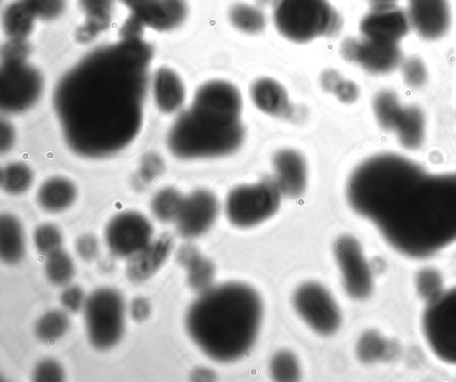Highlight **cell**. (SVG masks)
Wrapping results in <instances>:
<instances>
[{
	"label": "cell",
	"mask_w": 456,
	"mask_h": 382,
	"mask_svg": "<svg viewBox=\"0 0 456 382\" xmlns=\"http://www.w3.org/2000/svg\"><path fill=\"white\" fill-rule=\"evenodd\" d=\"M151 45L123 38L98 47L67 71L53 92L65 141L77 154L104 158L126 147L143 117Z\"/></svg>",
	"instance_id": "obj_1"
},
{
	"label": "cell",
	"mask_w": 456,
	"mask_h": 382,
	"mask_svg": "<svg viewBox=\"0 0 456 382\" xmlns=\"http://www.w3.org/2000/svg\"><path fill=\"white\" fill-rule=\"evenodd\" d=\"M346 199L405 256L428 257L456 242V171L433 172L404 154L379 152L353 170Z\"/></svg>",
	"instance_id": "obj_2"
},
{
	"label": "cell",
	"mask_w": 456,
	"mask_h": 382,
	"mask_svg": "<svg viewBox=\"0 0 456 382\" xmlns=\"http://www.w3.org/2000/svg\"><path fill=\"white\" fill-rule=\"evenodd\" d=\"M263 305L251 287L228 282L200 292L189 307L186 328L210 358L228 362L253 346L261 325Z\"/></svg>",
	"instance_id": "obj_3"
},
{
	"label": "cell",
	"mask_w": 456,
	"mask_h": 382,
	"mask_svg": "<svg viewBox=\"0 0 456 382\" xmlns=\"http://www.w3.org/2000/svg\"><path fill=\"white\" fill-rule=\"evenodd\" d=\"M244 137L240 119L225 117L192 102L171 126L167 145L181 159L214 158L235 152Z\"/></svg>",
	"instance_id": "obj_4"
},
{
	"label": "cell",
	"mask_w": 456,
	"mask_h": 382,
	"mask_svg": "<svg viewBox=\"0 0 456 382\" xmlns=\"http://www.w3.org/2000/svg\"><path fill=\"white\" fill-rule=\"evenodd\" d=\"M273 22L281 35L295 43L334 36L342 25L328 0H276Z\"/></svg>",
	"instance_id": "obj_5"
},
{
	"label": "cell",
	"mask_w": 456,
	"mask_h": 382,
	"mask_svg": "<svg viewBox=\"0 0 456 382\" xmlns=\"http://www.w3.org/2000/svg\"><path fill=\"white\" fill-rule=\"evenodd\" d=\"M85 321L88 338L99 350L114 346L121 338L125 327V302L112 288H99L86 299Z\"/></svg>",
	"instance_id": "obj_6"
},
{
	"label": "cell",
	"mask_w": 456,
	"mask_h": 382,
	"mask_svg": "<svg viewBox=\"0 0 456 382\" xmlns=\"http://www.w3.org/2000/svg\"><path fill=\"white\" fill-rule=\"evenodd\" d=\"M424 337L433 354L456 365V287L433 295L422 314Z\"/></svg>",
	"instance_id": "obj_7"
},
{
	"label": "cell",
	"mask_w": 456,
	"mask_h": 382,
	"mask_svg": "<svg viewBox=\"0 0 456 382\" xmlns=\"http://www.w3.org/2000/svg\"><path fill=\"white\" fill-rule=\"evenodd\" d=\"M281 191L272 179L240 185L227 195L225 213L235 226H255L273 216L281 203Z\"/></svg>",
	"instance_id": "obj_8"
},
{
	"label": "cell",
	"mask_w": 456,
	"mask_h": 382,
	"mask_svg": "<svg viewBox=\"0 0 456 382\" xmlns=\"http://www.w3.org/2000/svg\"><path fill=\"white\" fill-rule=\"evenodd\" d=\"M44 88L41 73L27 61H2L0 102L3 110L17 113L30 109Z\"/></svg>",
	"instance_id": "obj_9"
},
{
	"label": "cell",
	"mask_w": 456,
	"mask_h": 382,
	"mask_svg": "<svg viewBox=\"0 0 456 382\" xmlns=\"http://www.w3.org/2000/svg\"><path fill=\"white\" fill-rule=\"evenodd\" d=\"M294 305L301 318L322 335L333 334L341 322L338 306L330 292L316 282H307L295 292Z\"/></svg>",
	"instance_id": "obj_10"
},
{
	"label": "cell",
	"mask_w": 456,
	"mask_h": 382,
	"mask_svg": "<svg viewBox=\"0 0 456 382\" xmlns=\"http://www.w3.org/2000/svg\"><path fill=\"white\" fill-rule=\"evenodd\" d=\"M152 232V226L143 215L125 211L108 223L105 240L115 256L130 257L151 243Z\"/></svg>",
	"instance_id": "obj_11"
},
{
	"label": "cell",
	"mask_w": 456,
	"mask_h": 382,
	"mask_svg": "<svg viewBox=\"0 0 456 382\" xmlns=\"http://www.w3.org/2000/svg\"><path fill=\"white\" fill-rule=\"evenodd\" d=\"M341 54L349 62L375 75L387 74L402 62L399 45L381 43L362 37H348L341 45Z\"/></svg>",
	"instance_id": "obj_12"
},
{
	"label": "cell",
	"mask_w": 456,
	"mask_h": 382,
	"mask_svg": "<svg viewBox=\"0 0 456 382\" xmlns=\"http://www.w3.org/2000/svg\"><path fill=\"white\" fill-rule=\"evenodd\" d=\"M334 254L347 294L356 299L368 297L372 288L371 272L358 240L349 235L339 237L334 243Z\"/></svg>",
	"instance_id": "obj_13"
},
{
	"label": "cell",
	"mask_w": 456,
	"mask_h": 382,
	"mask_svg": "<svg viewBox=\"0 0 456 382\" xmlns=\"http://www.w3.org/2000/svg\"><path fill=\"white\" fill-rule=\"evenodd\" d=\"M404 12L410 28L423 40H440L451 28L450 0H406Z\"/></svg>",
	"instance_id": "obj_14"
},
{
	"label": "cell",
	"mask_w": 456,
	"mask_h": 382,
	"mask_svg": "<svg viewBox=\"0 0 456 382\" xmlns=\"http://www.w3.org/2000/svg\"><path fill=\"white\" fill-rule=\"evenodd\" d=\"M219 206L209 191L199 189L184 198L175 220L178 233L183 238H195L205 233L215 223Z\"/></svg>",
	"instance_id": "obj_15"
},
{
	"label": "cell",
	"mask_w": 456,
	"mask_h": 382,
	"mask_svg": "<svg viewBox=\"0 0 456 382\" xmlns=\"http://www.w3.org/2000/svg\"><path fill=\"white\" fill-rule=\"evenodd\" d=\"M410 28L405 12L395 4L371 7L360 22L362 37L387 44L399 45Z\"/></svg>",
	"instance_id": "obj_16"
},
{
	"label": "cell",
	"mask_w": 456,
	"mask_h": 382,
	"mask_svg": "<svg viewBox=\"0 0 456 382\" xmlns=\"http://www.w3.org/2000/svg\"><path fill=\"white\" fill-rule=\"evenodd\" d=\"M130 10L143 27L157 31L178 28L188 14L185 0H144Z\"/></svg>",
	"instance_id": "obj_17"
},
{
	"label": "cell",
	"mask_w": 456,
	"mask_h": 382,
	"mask_svg": "<svg viewBox=\"0 0 456 382\" xmlns=\"http://www.w3.org/2000/svg\"><path fill=\"white\" fill-rule=\"evenodd\" d=\"M273 181L281 194L298 197L305 190L307 168L303 156L290 149L281 150L273 159Z\"/></svg>",
	"instance_id": "obj_18"
},
{
	"label": "cell",
	"mask_w": 456,
	"mask_h": 382,
	"mask_svg": "<svg viewBox=\"0 0 456 382\" xmlns=\"http://www.w3.org/2000/svg\"><path fill=\"white\" fill-rule=\"evenodd\" d=\"M172 244V238L165 234L131 256L126 264L128 279L134 282H142L151 278L167 260Z\"/></svg>",
	"instance_id": "obj_19"
},
{
	"label": "cell",
	"mask_w": 456,
	"mask_h": 382,
	"mask_svg": "<svg viewBox=\"0 0 456 382\" xmlns=\"http://www.w3.org/2000/svg\"><path fill=\"white\" fill-rule=\"evenodd\" d=\"M153 98L163 113H172L180 109L185 98V88L180 77L171 69L159 68L152 80Z\"/></svg>",
	"instance_id": "obj_20"
},
{
	"label": "cell",
	"mask_w": 456,
	"mask_h": 382,
	"mask_svg": "<svg viewBox=\"0 0 456 382\" xmlns=\"http://www.w3.org/2000/svg\"><path fill=\"white\" fill-rule=\"evenodd\" d=\"M250 95L254 104L265 113L283 117L291 112L287 91L274 79L263 77L256 80L250 87Z\"/></svg>",
	"instance_id": "obj_21"
},
{
	"label": "cell",
	"mask_w": 456,
	"mask_h": 382,
	"mask_svg": "<svg viewBox=\"0 0 456 382\" xmlns=\"http://www.w3.org/2000/svg\"><path fill=\"white\" fill-rule=\"evenodd\" d=\"M85 14L83 24L77 30L80 42H89L106 30L112 20L114 0H78Z\"/></svg>",
	"instance_id": "obj_22"
},
{
	"label": "cell",
	"mask_w": 456,
	"mask_h": 382,
	"mask_svg": "<svg viewBox=\"0 0 456 382\" xmlns=\"http://www.w3.org/2000/svg\"><path fill=\"white\" fill-rule=\"evenodd\" d=\"M426 117L415 105L403 106L394 132L399 144L410 150L419 149L426 139Z\"/></svg>",
	"instance_id": "obj_23"
},
{
	"label": "cell",
	"mask_w": 456,
	"mask_h": 382,
	"mask_svg": "<svg viewBox=\"0 0 456 382\" xmlns=\"http://www.w3.org/2000/svg\"><path fill=\"white\" fill-rule=\"evenodd\" d=\"M177 261L187 270V280L195 290L203 292L211 287L215 267L210 260L191 244L182 246L177 252Z\"/></svg>",
	"instance_id": "obj_24"
},
{
	"label": "cell",
	"mask_w": 456,
	"mask_h": 382,
	"mask_svg": "<svg viewBox=\"0 0 456 382\" xmlns=\"http://www.w3.org/2000/svg\"><path fill=\"white\" fill-rule=\"evenodd\" d=\"M77 198V188L69 179L55 176L45 181L39 187L37 200L42 209L58 213L70 207Z\"/></svg>",
	"instance_id": "obj_25"
},
{
	"label": "cell",
	"mask_w": 456,
	"mask_h": 382,
	"mask_svg": "<svg viewBox=\"0 0 456 382\" xmlns=\"http://www.w3.org/2000/svg\"><path fill=\"white\" fill-rule=\"evenodd\" d=\"M25 253V237L20 221L10 214L0 218V257L9 264L20 262Z\"/></svg>",
	"instance_id": "obj_26"
},
{
	"label": "cell",
	"mask_w": 456,
	"mask_h": 382,
	"mask_svg": "<svg viewBox=\"0 0 456 382\" xmlns=\"http://www.w3.org/2000/svg\"><path fill=\"white\" fill-rule=\"evenodd\" d=\"M36 17L22 0L6 6L2 16L4 34L9 39L27 40L34 28Z\"/></svg>",
	"instance_id": "obj_27"
},
{
	"label": "cell",
	"mask_w": 456,
	"mask_h": 382,
	"mask_svg": "<svg viewBox=\"0 0 456 382\" xmlns=\"http://www.w3.org/2000/svg\"><path fill=\"white\" fill-rule=\"evenodd\" d=\"M372 108L379 126L386 131H394L403 108L397 95L390 90H381L375 94Z\"/></svg>",
	"instance_id": "obj_28"
},
{
	"label": "cell",
	"mask_w": 456,
	"mask_h": 382,
	"mask_svg": "<svg viewBox=\"0 0 456 382\" xmlns=\"http://www.w3.org/2000/svg\"><path fill=\"white\" fill-rule=\"evenodd\" d=\"M229 20L237 29L248 34L259 33L265 27V14L258 8L244 3L231 7Z\"/></svg>",
	"instance_id": "obj_29"
},
{
	"label": "cell",
	"mask_w": 456,
	"mask_h": 382,
	"mask_svg": "<svg viewBox=\"0 0 456 382\" xmlns=\"http://www.w3.org/2000/svg\"><path fill=\"white\" fill-rule=\"evenodd\" d=\"M184 197L175 189L167 187L159 191L153 197L151 207L153 215L162 222L175 221Z\"/></svg>",
	"instance_id": "obj_30"
},
{
	"label": "cell",
	"mask_w": 456,
	"mask_h": 382,
	"mask_svg": "<svg viewBox=\"0 0 456 382\" xmlns=\"http://www.w3.org/2000/svg\"><path fill=\"white\" fill-rule=\"evenodd\" d=\"M69 328L68 315L61 310H51L44 313L36 324V335L43 342H54Z\"/></svg>",
	"instance_id": "obj_31"
},
{
	"label": "cell",
	"mask_w": 456,
	"mask_h": 382,
	"mask_svg": "<svg viewBox=\"0 0 456 382\" xmlns=\"http://www.w3.org/2000/svg\"><path fill=\"white\" fill-rule=\"evenodd\" d=\"M45 272L48 280L52 284L63 286L71 280L75 268L69 255L59 249L46 256Z\"/></svg>",
	"instance_id": "obj_32"
},
{
	"label": "cell",
	"mask_w": 456,
	"mask_h": 382,
	"mask_svg": "<svg viewBox=\"0 0 456 382\" xmlns=\"http://www.w3.org/2000/svg\"><path fill=\"white\" fill-rule=\"evenodd\" d=\"M32 180L30 168L26 164L14 162L3 168L1 187L9 194L19 195L30 187Z\"/></svg>",
	"instance_id": "obj_33"
},
{
	"label": "cell",
	"mask_w": 456,
	"mask_h": 382,
	"mask_svg": "<svg viewBox=\"0 0 456 382\" xmlns=\"http://www.w3.org/2000/svg\"><path fill=\"white\" fill-rule=\"evenodd\" d=\"M270 372L277 381L291 382L300 378L299 363L289 351H280L273 355L270 362Z\"/></svg>",
	"instance_id": "obj_34"
},
{
	"label": "cell",
	"mask_w": 456,
	"mask_h": 382,
	"mask_svg": "<svg viewBox=\"0 0 456 382\" xmlns=\"http://www.w3.org/2000/svg\"><path fill=\"white\" fill-rule=\"evenodd\" d=\"M33 239L38 252L45 256L61 249L62 244L61 231L52 224H43L37 226Z\"/></svg>",
	"instance_id": "obj_35"
},
{
	"label": "cell",
	"mask_w": 456,
	"mask_h": 382,
	"mask_svg": "<svg viewBox=\"0 0 456 382\" xmlns=\"http://www.w3.org/2000/svg\"><path fill=\"white\" fill-rule=\"evenodd\" d=\"M37 20L51 21L65 11L66 0H22Z\"/></svg>",
	"instance_id": "obj_36"
},
{
	"label": "cell",
	"mask_w": 456,
	"mask_h": 382,
	"mask_svg": "<svg viewBox=\"0 0 456 382\" xmlns=\"http://www.w3.org/2000/svg\"><path fill=\"white\" fill-rule=\"evenodd\" d=\"M403 77L411 87H421L428 79V70L424 62L416 57H411L403 64Z\"/></svg>",
	"instance_id": "obj_37"
},
{
	"label": "cell",
	"mask_w": 456,
	"mask_h": 382,
	"mask_svg": "<svg viewBox=\"0 0 456 382\" xmlns=\"http://www.w3.org/2000/svg\"><path fill=\"white\" fill-rule=\"evenodd\" d=\"M32 378L39 382H59L64 379V370L56 360L46 358L36 365Z\"/></svg>",
	"instance_id": "obj_38"
},
{
	"label": "cell",
	"mask_w": 456,
	"mask_h": 382,
	"mask_svg": "<svg viewBox=\"0 0 456 382\" xmlns=\"http://www.w3.org/2000/svg\"><path fill=\"white\" fill-rule=\"evenodd\" d=\"M29 50L27 40L9 39L2 49V61H27Z\"/></svg>",
	"instance_id": "obj_39"
},
{
	"label": "cell",
	"mask_w": 456,
	"mask_h": 382,
	"mask_svg": "<svg viewBox=\"0 0 456 382\" xmlns=\"http://www.w3.org/2000/svg\"><path fill=\"white\" fill-rule=\"evenodd\" d=\"M164 162L156 153L143 156L140 166V175L144 181H151L164 172Z\"/></svg>",
	"instance_id": "obj_40"
},
{
	"label": "cell",
	"mask_w": 456,
	"mask_h": 382,
	"mask_svg": "<svg viewBox=\"0 0 456 382\" xmlns=\"http://www.w3.org/2000/svg\"><path fill=\"white\" fill-rule=\"evenodd\" d=\"M86 299L83 289L77 285L67 287L60 297L62 306L71 313L79 311L85 305Z\"/></svg>",
	"instance_id": "obj_41"
},
{
	"label": "cell",
	"mask_w": 456,
	"mask_h": 382,
	"mask_svg": "<svg viewBox=\"0 0 456 382\" xmlns=\"http://www.w3.org/2000/svg\"><path fill=\"white\" fill-rule=\"evenodd\" d=\"M380 350V342L377 335L374 333H367L363 335L357 345V353L359 357L365 362L375 359Z\"/></svg>",
	"instance_id": "obj_42"
},
{
	"label": "cell",
	"mask_w": 456,
	"mask_h": 382,
	"mask_svg": "<svg viewBox=\"0 0 456 382\" xmlns=\"http://www.w3.org/2000/svg\"><path fill=\"white\" fill-rule=\"evenodd\" d=\"M330 93H333L338 100L346 103L354 102L359 95L357 85L352 81L343 79L341 77L335 83Z\"/></svg>",
	"instance_id": "obj_43"
},
{
	"label": "cell",
	"mask_w": 456,
	"mask_h": 382,
	"mask_svg": "<svg viewBox=\"0 0 456 382\" xmlns=\"http://www.w3.org/2000/svg\"><path fill=\"white\" fill-rule=\"evenodd\" d=\"M76 250L78 256L85 261H91L96 257L99 250L98 241L91 234H84L76 241Z\"/></svg>",
	"instance_id": "obj_44"
},
{
	"label": "cell",
	"mask_w": 456,
	"mask_h": 382,
	"mask_svg": "<svg viewBox=\"0 0 456 382\" xmlns=\"http://www.w3.org/2000/svg\"><path fill=\"white\" fill-rule=\"evenodd\" d=\"M151 313L150 303L143 297L134 299L130 305V314L135 321H145Z\"/></svg>",
	"instance_id": "obj_45"
},
{
	"label": "cell",
	"mask_w": 456,
	"mask_h": 382,
	"mask_svg": "<svg viewBox=\"0 0 456 382\" xmlns=\"http://www.w3.org/2000/svg\"><path fill=\"white\" fill-rule=\"evenodd\" d=\"M14 142V130L12 125L6 121L1 123V150H8Z\"/></svg>",
	"instance_id": "obj_46"
},
{
	"label": "cell",
	"mask_w": 456,
	"mask_h": 382,
	"mask_svg": "<svg viewBox=\"0 0 456 382\" xmlns=\"http://www.w3.org/2000/svg\"><path fill=\"white\" fill-rule=\"evenodd\" d=\"M208 378H209V373L205 370H199L194 372L193 379L203 380Z\"/></svg>",
	"instance_id": "obj_47"
},
{
	"label": "cell",
	"mask_w": 456,
	"mask_h": 382,
	"mask_svg": "<svg viewBox=\"0 0 456 382\" xmlns=\"http://www.w3.org/2000/svg\"><path fill=\"white\" fill-rule=\"evenodd\" d=\"M126 6L129 8L134 7V5L143 2L144 0H121Z\"/></svg>",
	"instance_id": "obj_48"
}]
</instances>
